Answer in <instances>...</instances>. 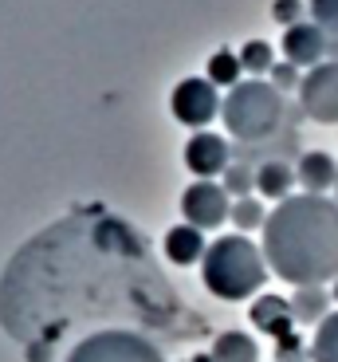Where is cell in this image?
I'll use <instances>...</instances> for the list:
<instances>
[{
	"mask_svg": "<svg viewBox=\"0 0 338 362\" xmlns=\"http://www.w3.org/2000/svg\"><path fill=\"white\" fill-rule=\"evenodd\" d=\"M267 268L291 288L338 280V201L319 193H291L267 213Z\"/></svg>",
	"mask_w": 338,
	"mask_h": 362,
	"instance_id": "1",
	"label": "cell"
},
{
	"mask_svg": "<svg viewBox=\"0 0 338 362\" xmlns=\"http://www.w3.org/2000/svg\"><path fill=\"white\" fill-rule=\"evenodd\" d=\"M267 256L256 240H248L244 233H229L217 236L209 245L201 260V280L224 303H240V299H252L256 291H264L267 284Z\"/></svg>",
	"mask_w": 338,
	"mask_h": 362,
	"instance_id": "2",
	"label": "cell"
},
{
	"mask_svg": "<svg viewBox=\"0 0 338 362\" xmlns=\"http://www.w3.org/2000/svg\"><path fill=\"white\" fill-rule=\"evenodd\" d=\"M284 115H287L284 90H275L264 79L236 83L229 90L224 107H220V118H224L229 134L240 138V142H267V138H275V130L284 127Z\"/></svg>",
	"mask_w": 338,
	"mask_h": 362,
	"instance_id": "3",
	"label": "cell"
},
{
	"mask_svg": "<svg viewBox=\"0 0 338 362\" xmlns=\"http://www.w3.org/2000/svg\"><path fill=\"white\" fill-rule=\"evenodd\" d=\"M64 362H165V354L138 331L107 327V331L79 339Z\"/></svg>",
	"mask_w": 338,
	"mask_h": 362,
	"instance_id": "4",
	"label": "cell"
},
{
	"mask_svg": "<svg viewBox=\"0 0 338 362\" xmlns=\"http://www.w3.org/2000/svg\"><path fill=\"white\" fill-rule=\"evenodd\" d=\"M299 107L311 122L338 127V59L311 67L299 83Z\"/></svg>",
	"mask_w": 338,
	"mask_h": 362,
	"instance_id": "5",
	"label": "cell"
},
{
	"mask_svg": "<svg viewBox=\"0 0 338 362\" xmlns=\"http://www.w3.org/2000/svg\"><path fill=\"white\" fill-rule=\"evenodd\" d=\"M181 217H185V225L201 228V233L205 228H220L232 217L229 189L217 185V181H193L189 189L181 193Z\"/></svg>",
	"mask_w": 338,
	"mask_h": 362,
	"instance_id": "6",
	"label": "cell"
},
{
	"mask_svg": "<svg viewBox=\"0 0 338 362\" xmlns=\"http://www.w3.org/2000/svg\"><path fill=\"white\" fill-rule=\"evenodd\" d=\"M220 95L217 87H212L209 79H181L174 87V95H169V110H174L177 122H185V127L193 130H205L212 122V118L220 115Z\"/></svg>",
	"mask_w": 338,
	"mask_h": 362,
	"instance_id": "7",
	"label": "cell"
},
{
	"mask_svg": "<svg viewBox=\"0 0 338 362\" xmlns=\"http://www.w3.org/2000/svg\"><path fill=\"white\" fill-rule=\"evenodd\" d=\"M185 165L197 181H212L217 173L229 170V142L212 130H197V134L185 142Z\"/></svg>",
	"mask_w": 338,
	"mask_h": 362,
	"instance_id": "8",
	"label": "cell"
},
{
	"mask_svg": "<svg viewBox=\"0 0 338 362\" xmlns=\"http://www.w3.org/2000/svg\"><path fill=\"white\" fill-rule=\"evenodd\" d=\"M248 319L256 323L260 335H272L275 343L295 339V311H291V299L284 296H260L248 311Z\"/></svg>",
	"mask_w": 338,
	"mask_h": 362,
	"instance_id": "9",
	"label": "cell"
},
{
	"mask_svg": "<svg viewBox=\"0 0 338 362\" xmlns=\"http://www.w3.org/2000/svg\"><path fill=\"white\" fill-rule=\"evenodd\" d=\"M284 55H287V64L295 67H319L327 64L322 55H327V40H322V32L315 24H291L284 32Z\"/></svg>",
	"mask_w": 338,
	"mask_h": 362,
	"instance_id": "10",
	"label": "cell"
},
{
	"mask_svg": "<svg viewBox=\"0 0 338 362\" xmlns=\"http://www.w3.org/2000/svg\"><path fill=\"white\" fill-rule=\"evenodd\" d=\"M162 252L169 264H177V268H189V264H201L205 252H209V240H205L201 228H193V225H174L169 233H165L162 240Z\"/></svg>",
	"mask_w": 338,
	"mask_h": 362,
	"instance_id": "11",
	"label": "cell"
},
{
	"mask_svg": "<svg viewBox=\"0 0 338 362\" xmlns=\"http://www.w3.org/2000/svg\"><path fill=\"white\" fill-rule=\"evenodd\" d=\"M295 177H299L303 193H319L327 197V189L338 185V162L327 154V150H307L295 165Z\"/></svg>",
	"mask_w": 338,
	"mask_h": 362,
	"instance_id": "12",
	"label": "cell"
},
{
	"mask_svg": "<svg viewBox=\"0 0 338 362\" xmlns=\"http://www.w3.org/2000/svg\"><path fill=\"white\" fill-rule=\"evenodd\" d=\"M295 170L287 162H279V158H272V162H260V170H256V193L260 197H272L275 205L279 201H287L291 197V185H295Z\"/></svg>",
	"mask_w": 338,
	"mask_h": 362,
	"instance_id": "13",
	"label": "cell"
},
{
	"mask_svg": "<svg viewBox=\"0 0 338 362\" xmlns=\"http://www.w3.org/2000/svg\"><path fill=\"white\" fill-rule=\"evenodd\" d=\"M291 311H295V323H315V327H319L322 319L330 315V291H327V284L295 288L291 291Z\"/></svg>",
	"mask_w": 338,
	"mask_h": 362,
	"instance_id": "14",
	"label": "cell"
},
{
	"mask_svg": "<svg viewBox=\"0 0 338 362\" xmlns=\"http://www.w3.org/2000/svg\"><path fill=\"white\" fill-rule=\"evenodd\" d=\"M209 362H260V346L244 331H224V335L212 339Z\"/></svg>",
	"mask_w": 338,
	"mask_h": 362,
	"instance_id": "15",
	"label": "cell"
},
{
	"mask_svg": "<svg viewBox=\"0 0 338 362\" xmlns=\"http://www.w3.org/2000/svg\"><path fill=\"white\" fill-rule=\"evenodd\" d=\"M311 362H338V308L315 327L311 335Z\"/></svg>",
	"mask_w": 338,
	"mask_h": 362,
	"instance_id": "16",
	"label": "cell"
},
{
	"mask_svg": "<svg viewBox=\"0 0 338 362\" xmlns=\"http://www.w3.org/2000/svg\"><path fill=\"white\" fill-rule=\"evenodd\" d=\"M311 24L327 40V55L338 59V0H311Z\"/></svg>",
	"mask_w": 338,
	"mask_h": 362,
	"instance_id": "17",
	"label": "cell"
},
{
	"mask_svg": "<svg viewBox=\"0 0 338 362\" xmlns=\"http://www.w3.org/2000/svg\"><path fill=\"white\" fill-rule=\"evenodd\" d=\"M240 75H244V64H240V52H212L209 59V75L205 79L212 83V87H236Z\"/></svg>",
	"mask_w": 338,
	"mask_h": 362,
	"instance_id": "18",
	"label": "cell"
},
{
	"mask_svg": "<svg viewBox=\"0 0 338 362\" xmlns=\"http://www.w3.org/2000/svg\"><path fill=\"white\" fill-rule=\"evenodd\" d=\"M240 64H244V71L252 75V79H260V75H272V67H275L272 44H267V40H248V44L240 47Z\"/></svg>",
	"mask_w": 338,
	"mask_h": 362,
	"instance_id": "19",
	"label": "cell"
},
{
	"mask_svg": "<svg viewBox=\"0 0 338 362\" xmlns=\"http://www.w3.org/2000/svg\"><path fill=\"white\" fill-rule=\"evenodd\" d=\"M232 225L240 228V233H252V228H264L267 225V209L260 205L256 197H240V201H232Z\"/></svg>",
	"mask_w": 338,
	"mask_h": 362,
	"instance_id": "20",
	"label": "cell"
},
{
	"mask_svg": "<svg viewBox=\"0 0 338 362\" xmlns=\"http://www.w3.org/2000/svg\"><path fill=\"white\" fill-rule=\"evenodd\" d=\"M220 185L229 189V197H252V189H256V170H248V165H229V170L220 173Z\"/></svg>",
	"mask_w": 338,
	"mask_h": 362,
	"instance_id": "21",
	"label": "cell"
},
{
	"mask_svg": "<svg viewBox=\"0 0 338 362\" xmlns=\"http://www.w3.org/2000/svg\"><path fill=\"white\" fill-rule=\"evenodd\" d=\"M267 83H272L275 90H299V83H303V75H299V67L295 64H275L272 67V75H267Z\"/></svg>",
	"mask_w": 338,
	"mask_h": 362,
	"instance_id": "22",
	"label": "cell"
},
{
	"mask_svg": "<svg viewBox=\"0 0 338 362\" xmlns=\"http://www.w3.org/2000/svg\"><path fill=\"white\" fill-rule=\"evenodd\" d=\"M299 16V0H275V20L291 28V20Z\"/></svg>",
	"mask_w": 338,
	"mask_h": 362,
	"instance_id": "23",
	"label": "cell"
},
{
	"mask_svg": "<svg viewBox=\"0 0 338 362\" xmlns=\"http://www.w3.org/2000/svg\"><path fill=\"white\" fill-rule=\"evenodd\" d=\"M330 299H334V303H338V280L330 284Z\"/></svg>",
	"mask_w": 338,
	"mask_h": 362,
	"instance_id": "24",
	"label": "cell"
},
{
	"mask_svg": "<svg viewBox=\"0 0 338 362\" xmlns=\"http://www.w3.org/2000/svg\"><path fill=\"white\" fill-rule=\"evenodd\" d=\"M334 201H338V185H334Z\"/></svg>",
	"mask_w": 338,
	"mask_h": 362,
	"instance_id": "25",
	"label": "cell"
}]
</instances>
